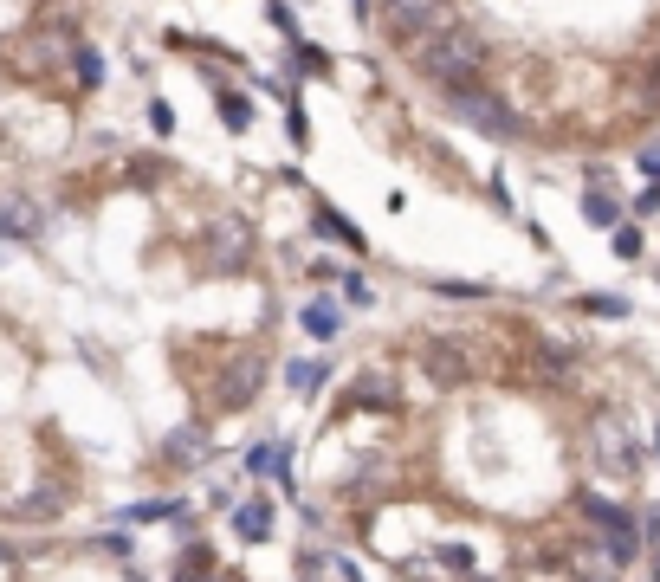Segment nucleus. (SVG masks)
<instances>
[{
    "label": "nucleus",
    "instance_id": "f257e3e1",
    "mask_svg": "<svg viewBox=\"0 0 660 582\" xmlns=\"http://www.w3.org/2000/svg\"><path fill=\"white\" fill-rule=\"evenodd\" d=\"M408 65H415L428 85L447 97V91H473L479 78H486V65H492V52H486V39L479 33H466L460 20L447 26V33H434V39H421L415 52H402Z\"/></svg>",
    "mask_w": 660,
    "mask_h": 582
},
{
    "label": "nucleus",
    "instance_id": "f03ea898",
    "mask_svg": "<svg viewBox=\"0 0 660 582\" xmlns=\"http://www.w3.org/2000/svg\"><path fill=\"white\" fill-rule=\"evenodd\" d=\"M201 259H208L214 272H240L246 259H253V227H246L240 214H214L208 227H201Z\"/></svg>",
    "mask_w": 660,
    "mask_h": 582
},
{
    "label": "nucleus",
    "instance_id": "7ed1b4c3",
    "mask_svg": "<svg viewBox=\"0 0 660 582\" xmlns=\"http://www.w3.org/2000/svg\"><path fill=\"white\" fill-rule=\"evenodd\" d=\"M7 52H13V65H20L26 78H39V72H52V65L72 59L78 39H72V26H33V33H20Z\"/></svg>",
    "mask_w": 660,
    "mask_h": 582
},
{
    "label": "nucleus",
    "instance_id": "20e7f679",
    "mask_svg": "<svg viewBox=\"0 0 660 582\" xmlns=\"http://www.w3.org/2000/svg\"><path fill=\"white\" fill-rule=\"evenodd\" d=\"M259 382H266V363H259V356H233V363L208 382V401L214 408H246V401L259 395Z\"/></svg>",
    "mask_w": 660,
    "mask_h": 582
},
{
    "label": "nucleus",
    "instance_id": "39448f33",
    "mask_svg": "<svg viewBox=\"0 0 660 582\" xmlns=\"http://www.w3.org/2000/svg\"><path fill=\"white\" fill-rule=\"evenodd\" d=\"M589 531L602 537V544L615 550L622 563H635V550H641V531H635V518H628L622 505H602V498H589Z\"/></svg>",
    "mask_w": 660,
    "mask_h": 582
},
{
    "label": "nucleus",
    "instance_id": "423d86ee",
    "mask_svg": "<svg viewBox=\"0 0 660 582\" xmlns=\"http://www.w3.org/2000/svg\"><path fill=\"white\" fill-rule=\"evenodd\" d=\"M324 382H330L324 356H298V363H285V388H292V395H318Z\"/></svg>",
    "mask_w": 660,
    "mask_h": 582
},
{
    "label": "nucleus",
    "instance_id": "0eeeda50",
    "mask_svg": "<svg viewBox=\"0 0 660 582\" xmlns=\"http://www.w3.org/2000/svg\"><path fill=\"white\" fill-rule=\"evenodd\" d=\"M39 227V207L33 201H0V240H26Z\"/></svg>",
    "mask_w": 660,
    "mask_h": 582
},
{
    "label": "nucleus",
    "instance_id": "6e6552de",
    "mask_svg": "<svg viewBox=\"0 0 660 582\" xmlns=\"http://www.w3.org/2000/svg\"><path fill=\"white\" fill-rule=\"evenodd\" d=\"M233 531H240V537H266L272 531V498H246V505L233 511Z\"/></svg>",
    "mask_w": 660,
    "mask_h": 582
},
{
    "label": "nucleus",
    "instance_id": "1a4fd4ad",
    "mask_svg": "<svg viewBox=\"0 0 660 582\" xmlns=\"http://www.w3.org/2000/svg\"><path fill=\"white\" fill-rule=\"evenodd\" d=\"M305 330H311V337H318V343H330V337H337V330H343L337 304H330V298H311V304H305Z\"/></svg>",
    "mask_w": 660,
    "mask_h": 582
},
{
    "label": "nucleus",
    "instance_id": "9d476101",
    "mask_svg": "<svg viewBox=\"0 0 660 582\" xmlns=\"http://www.w3.org/2000/svg\"><path fill=\"white\" fill-rule=\"evenodd\" d=\"M583 214L596 220V227H609V233L622 227V201H615L609 188H589V194H583Z\"/></svg>",
    "mask_w": 660,
    "mask_h": 582
},
{
    "label": "nucleus",
    "instance_id": "9b49d317",
    "mask_svg": "<svg viewBox=\"0 0 660 582\" xmlns=\"http://www.w3.org/2000/svg\"><path fill=\"white\" fill-rule=\"evenodd\" d=\"M195 453H208V434H201V427H175V434L162 440V460H195Z\"/></svg>",
    "mask_w": 660,
    "mask_h": 582
},
{
    "label": "nucleus",
    "instance_id": "f8f14e48",
    "mask_svg": "<svg viewBox=\"0 0 660 582\" xmlns=\"http://www.w3.org/2000/svg\"><path fill=\"white\" fill-rule=\"evenodd\" d=\"M318 233H330V240H343V246H350V253H363V233H356L350 220H337V214H330V207H318Z\"/></svg>",
    "mask_w": 660,
    "mask_h": 582
},
{
    "label": "nucleus",
    "instance_id": "ddd939ff",
    "mask_svg": "<svg viewBox=\"0 0 660 582\" xmlns=\"http://www.w3.org/2000/svg\"><path fill=\"white\" fill-rule=\"evenodd\" d=\"M220 123H227L233 136H240L246 123H253V110H246V97H240V91H220Z\"/></svg>",
    "mask_w": 660,
    "mask_h": 582
},
{
    "label": "nucleus",
    "instance_id": "4468645a",
    "mask_svg": "<svg viewBox=\"0 0 660 582\" xmlns=\"http://www.w3.org/2000/svg\"><path fill=\"white\" fill-rule=\"evenodd\" d=\"M72 65H78V85H85V91H98V85H104V59H98L91 46H78V52H72Z\"/></svg>",
    "mask_w": 660,
    "mask_h": 582
},
{
    "label": "nucleus",
    "instance_id": "2eb2a0df",
    "mask_svg": "<svg viewBox=\"0 0 660 582\" xmlns=\"http://www.w3.org/2000/svg\"><path fill=\"white\" fill-rule=\"evenodd\" d=\"M175 582H214V557H208V550H188L182 570H175Z\"/></svg>",
    "mask_w": 660,
    "mask_h": 582
},
{
    "label": "nucleus",
    "instance_id": "dca6fc26",
    "mask_svg": "<svg viewBox=\"0 0 660 582\" xmlns=\"http://www.w3.org/2000/svg\"><path fill=\"white\" fill-rule=\"evenodd\" d=\"M156 518H182V505L156 498V505H130V511H123V524H156Z\"/></svg>",
    "mask_w": 660,
    "mask_h": 582
},
{
    "label": "nucleus",
    "instance_id": "f3484780",
    "mask_svg": "<svg viewBox=\"0 0 660 582\" xmlns=\"http://www.w3.org/2000/svg\"><path fill=\"white\" fill-rule=\"evenodd\" d=\"M272 466H279V447H253V453H246V473H272Z\"/></svg>",
    "mask_w": 660,
    "mask_h": 582
},
{
    "label": "nucleus",
    "instance_id": "a211bd4d",
    "mask_svg": "<svg viewBox=\"0 0 660 582\" xmlns=\"http://www.w3.org/2000/svg\"><path fill=\"white\" fill-rule=\"evenodd\" d=\"M615 253L635 259V253H641V233H635V227H615Z\"/></svg>",
    "mask_w": 660,
    "mask_h": 582
},
{
    "label": "nucleus",
    "instance_id": "6ab92c4d",
    "mask_svg": "<svg viewBox=\"0 0 660 582\" xmlns=\"http://www.w3.org/2000/svg\"><path fill=\"white\" fill-rule=\"evenodd\" d=\"M343 298H350V304H369V298H376V291H369L363 279H356V272H350V279H343Z\"/></svg>",
    "mask_w": 660,
    "mask_h": 582
},
{
    "label": "nucleus",
    "instance_id": "aec40b11",
    "mask_svg": "<svg viewBox=\"0 0 660 582\" xmlns=\"http://www.w3.org/2000/svg\"><path fill=\"white\" fill-rule=\"evenodd\" d=\"M149 123H156V136H169V130H175V117H169V104H149Z\"/></svg>",
    "mask_w": 660,
    "mask_h": 582
},
{
    "label": "nucleus",
    "instance_id": "412c9836",
    "mask_svg": "<svg viewBox=\"0 0 660 582\" xmlns=\"http://www.w3.org/2000/svg\"><path fill=\"white\" fill-rule=\"evenodd\" d=\"M635 214H660V188H648V194H641V201H635Z\"/></svg>",
    "mask_w": 660,
    "mask_h": 582
},
{
    "label": "nucleus",
    "instance_id": "4be33fe9",
    "mask_svg": "<svg viewBox=\"0 0 660 582\" xmlns=\"http://www.w3.org/2000/svg\"><path fill=\"white\" fill-rule=\"evenodd\" d=\"M350 7H356V13H376V0H350Z\"/></svg>",
    "mask_w": 660,
    "mask_h": 582
},
{
    "label": "nucleus",
    "instance_id": "5701e85b",
    "mask_svg": "<svg viewBox=\"0 0 660 582\" xmlns=\"http://www.w3.org/2000/svg\"><path fill=\"white\" fill-rule=\"evenodd\" d=\"M0 253H7V240H0Z\"/></svg>",
    "mask_w": 660,
    "mask_h": 582
}]
</instances>
